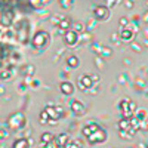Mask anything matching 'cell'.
Wrapping results in <instances>:
<instances>
[{"instance_id":"13","label":"cell","mask_w":148,"mask_h":148,"mask_svg":"<svg viewBox=\"0 0 148 148\" xmlns=\"http://www.w3.org/2000/svg\"><path fill=\"white\" fill-rule=\"evenodd\" d=\"M120 108H121V111H123V114H125V117H129V116L132 114V111L129 110V105H127V101H126V99H123V101L120 102Z\"/></svg>"},{"instance_id":"16","label":"cell","mask_w":148,"mask_h":148,"mask_svg":"<svg viewBox=\"0 0 148 148\" xmlns=\"http://www.w3.org/2000/svg\"><path fill=\"white\" fill-rule=\"evenodd\" d=\"M49 120H51V117H49L47 111L43 110L42 113H40V123H42V125H46V123H49Z\"/></svg>"},{"instance_id":"11","label":"cell","mask_w":148,"mask_h":148,"mask_svg":"<svg viewBox=\"0 0 148 148\" xmlns=\"http://www.w3.org/2000/svg\"><path fill=\"white\" fill-rule=\"evenodd\" d=\"M98 127H99V126H98L96 123H89L88 126H84V127H83V130H82V132H83V135H84V136L88 138L89 135H90V133H92L93 130H96Z\"/></svg>"},{"instance_id":"20","label":"cell","mask_w":148,"mask_h":148,"mask_svg":"<svg viewBox=\"0 0 148 148\" xmlns=\"http://www.w3.org/2000/svg\"><path fill=\"white\" fill-rule=\"evenodd\" d=\"M30 3L33 8H40L43 6V0H30Z\"/></svg>"},{"instance_id":"4","label":"cell","mask_w":148,"mask_h":148,"mask_svg":"<svg viewBox=\"0 0 148 148\" xmlns=\"http://www.w3.org/2000/svg\"><path fill=\"white\" fill-rule=\"evenodd\" d=\"M93 15L98 21H107L110 16V10L107 6H96L93 9Z\"/></svg>"},{"instance_id":"1","label":"cell","mask_w":148,"mask_h":148,"mask_svg":"<svg viewBox=\"0 0 148 148\" xmlns=\"http://www.w3.org/2000/svg\"><path fill=\"white\" fill-rule=\"evenodd\" d=\"M49 40H51V36H49V33L45 31V30H39V31L33 36L31 46L36 49V51H43V49L49 45Z\"/></svg>"},{"instance_id":"2","label":"cell","mask_w":148,"mask_h":148,"mask_svg":"<svg viewBox=\"0 0 148 148\" xmlns=\"http://www.w3.org/2000/svg\"><path fill=\"white\" fill-rule=\"evenodd\" d=\"M8 125H9V127H12L14 130H19V129H22L24 126L27 125L25 114H24L22 111H16V113L10 114V116L8 117Z\"/></svg>"},{"instance_id":"22","label":"cell","mask_w":148,"mask_h":148,"mask_svg":"<svg viewBox=\"0 0 148 148\" xmlns=\"http://www.w3.org/2000/svg\"><path fill=\"white\" fill-rule=\"evenodd\" d=\"M73 27H74V30H73V31H76V33H79V31L82 33V31H83V25H82V24H74Z\"/></svg>"},{"instance_id":"3","label":"cell","mask_w":148,"mask_h":148,"mask_svg":"<svg viewBox=\"0 0 148 148\" xmlns=\"http://www.w3.org/2000/svg\"><path fill=\"white\" fill-rule=\"evenodd\" d=\"M107 139V132L102 130L101 127H98L96 130H93L89 136H88V142L90 145H95V144H101Z\"/></svg>"},{"instance_id":"6","label":"cell","mask_w":148,"mask_h":148,"mask_svg":"<svg viewBox=\"0 0 148 148\" xmlns=\"http://www.w3.org/2000/svg\"><path fill=\"white\" fill-rule=\"evenodd\" d=\"M12 21H14V10H12V9H9V10L3 9V15H2V25H3V27H9L10 24H12Z\"/></svg>"},{"instance_id":"21","label":"cell","mask_w":148,"mask_h":148,"mask_svg":"<svg viewBox=\"0 0 148 148\" xmlns=\"http://www.w3.org/2000/svg\"><path fill=\"white\" fill-rule=\"evenodd\" d=\"M65 148H82V145H79L77 142H68L65 145Z\"/></svg>"},{"instance_id":"8","label":"cell","mask_w":148,"mask_h":148,"mask_svg":"<svg viewBox=\"0 0 148 148\" xmlns=\"http://www.w3.org/2000/svg\"><path fill=\"white\" fill-rule=\"evenodd\" d=\"M71 111H73L76 116H83V114H84V105H83L80 101L74 99V101L71 102Z\"/></svg>"},{"instance_id":"19","label":"cell","mask_w":148,"mask_h":148,"mask_svg":"<svg viewBox=\"0 0 148 148\" xmlns=\"http://www.w3.org/2000/svg\"><path fill=\"white\" fill-rule=\"evenodd\" d=\"M132 36H133L132 31L127 30V28H125V30L121 31V39H123V40H130V39H132Z\"/></svg>"},{"instance_id":"7","label":"cell","mask_w":148,"mask_h":148,"mask_svg":"<svg viewBox=\"0 0 148 148\" xmlns=\"http://www.w3.org/2000/svg\"><path fill=\"white\" fill-rule=\"evenodd\" d=\"M77 82H79V88L82 90H84V89H88V88H90V86H92V77L88 76V74H84V76L79 77Z\"/></svg>"},{"instance_id":"5","label":"cell","mask_w":148,"mask_h":148,"mask_svg":"<svg viewBox=\"0 0 148 148\" xmlns=\"http://www.w3.org/2000/svg\"><path fill=\"white\" fill-rule=\"evenodd\" d=\"M65 43L68 46H76L79 43V34L76 31H73V30H68L65 33Z\"/></svg>"},{"instance_id":"10","label":"cell","mask_w":148,"mask_h":148,"mask_svg":"<svg viewBox=\"0 0 148 148\" xmlns=\"http://www.w3.org/2000/svg\"><path fill=\"white\" fill-rule=\"evenodd\" d=\"M55 142H56V145H58L59 148H65V145L70 142V138H68L67 133H61L59 136L55 139Z\"/></svg>"},{"instance_id":"9","label":"cell","mask_w":148,"mask_h":148,"mask_svg":"<svg viewBox=\"0 0 148 148\" xmlns=\"http://www.w3.org/2000/svg\"><path fill=\"white\" fill-rule=\"evenodd\" d=\"M59 89H61V92H62L64 95H73L74 86L70 82H62V83H61V86H59Z\"/></svg>"},{"instance_id":"17","label":"cell","mask_w":148,"mask_h":148,"mask_svg":"<svg viewBox=\"0 0 148 148\" xmlns=\"http://www.w3.org/2000/svg\"><path fill=\"white\" fill-rule=\"evenodd\" d=\"M73 3H74V0H59V6L62 8V9H68V8H71Z\"/></svg>"},{"instance_id":"23","label":"cell","mask_w":148,"mask_h":148,"mask_svg":"<svg viewBox=\"0 0 148 148\" xmlns=\"http://www.w3.org/2000/svg\"><path fill=\"white\" fill-rule=\"evenodd\" d=\"M116 2H117V0H107V8H113L114 5H116Z\"/></svg>"},{"instance_id":"12","label":"cell","mask_w":148,"mask_h":148,"mask_svg":"<svg viewBox=\"0 0 148 148\" xmlns=\"http://www.w3.org/2000/svg\"><path fill=\"white\" fill-rule=\"evenodd\" d=\"M12 148H30V145H28V141H27V139L21 138V139H16V141L14 142Z\"/></svg>"},{"instance_id":"15","label":"cell","mask_w":148,"mask_h":148,"mask_svg":"<svg viewBox=\"0 0 148 148\" xmlns=\"http://www.w3.org/2000/svg\"><path fill=\"white\" fill-rule=\"evenodd\" d=\"M67 64H68L71 68L79 67V58H77V56H70V58L67 59Z\"/></svg>"},{"instance_id":"18","label":"cell","mask_w":148,"mask_h":148,"mask_svg":"<svg viewBox=\"0 0 148 148\" xmlns=\"http://www.w3.org/2000/svg\"><path fill=\"white\" fill-rule=\"evenodd\" d=\"M70 25H71V22H70V21H68L67 18H64L62 21L59 22V28H61V30H67V31H68Z\"/></svg>"},{"instance_id":"14","label":"cell","mask_w":148,"mask_h":148,"mask_svg":"<svg viewBox=\"0 0 148 148\" xmlns=\"http://www.w3.org/2000/svg\"><path fill=\"white\" fill-rule=\"evenodd\" d=\"M53 139H55V136H53L51 132H45V133L42 135V138H40L42 144H49V142H52Z\"/></svg>"}]
</instances>
